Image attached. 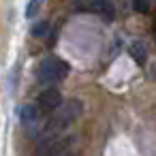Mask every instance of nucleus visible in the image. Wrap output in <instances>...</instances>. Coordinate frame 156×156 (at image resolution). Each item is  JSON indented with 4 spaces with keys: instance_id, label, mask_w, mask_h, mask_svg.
Segmentation results:
<instances>
[{
    "instance_id": "obj_5",
    "label": "nucleus",
    "mask_w": 156,
    "mask_h": 156,
    "mask_svg": "<svg viewBox=\"0 0 156 156\" xmlns=\"http://www.w3.org/2000/svg\"><path fill=\"white\" fill-rule=\"evenodd\" d=\"M88 9L90 11H96V13L105 15V17H111L113 15V5L109 2V0H92V2L88 5Z\"/></svg>"
},
{
    "instance_id": "obj_2",
    "label": "nucleus",
    "mask_w": 156,
    "mask_h": 156,
    "mask_svg": "<svg viewBox=\"0 0 156 156\" xmlns=\"http://www.w3.org/2000/svg\"><path fill=\"white\" fill-rule=\"evenodd\" d=\"M69 75V64L58 56H47L39 66V81L45 86H54L64 81Z\"/></svg>"
},
{
    "instance_id": "obj_7",
    "label": "nucleus",
    "mask_w": 156,
    "mask_h": 156,
    "mask_svg": "<svg viewBox=\"0 0 156 156\" xmlns=\"http://www.w3.org/2000/svg\"><path fill=\"white\" fill-rule=\"evenodd\" d=\"M30 34H32L34 39H45V37L49 34V22H39V24H34V26L30 28Z\"/></svg>"
},
{
    "instance_id": "obj_9",
    "label": "nucleus",
    "mask_w": 156,
    "mask_h": 156,
    "mask_svg": "<svg viewBox=\"0 0 156 156\" xmlns=\"http://www.w3.org/2000/svg\"><path fill=\"white\" fill-rule=\"evenodd\" d=\"M41 2H43V0H30V5H28V9H26V15H28V17H34L37 11L41 9Z\"/></svg>"
},
{
    "instance_id": "obj_4",
    "label": "nucleus",
    "mask_w": 156,
    "mask_h": 156,
    "mask_svg": "<svg viewBox=\"0 0 156 156\" xmlns=\"http://www.w3.org/2000/svg\"><path fill=\"white\" fill-rule=\"evenodd\" d=\"M39 105H41L43 109H58V107L62 105V96H60V92H58L56 88H49V90L41 92Z\"/></svg>"
},
{
    "instance_id": "obj_6",
    "label": "nucleus",
    "mask_w": 156,
    "mask_h": 156,
    "mask_svg": "<svg viewBox=\"0 0 156 156\" xmlns=\"http://www.w3.org/2000/svg\"><path fill=\"white\" fill-rule=\"evenodd\" d=\"M130 56L135 58V62H137V64H143V62H145V58H147L145 43H143V41H135V43H130Z\"/></svg>"
},
{
    "instance_id": "obj_3",
    "label": "nucleus",
    "mask_w": 156,
    "mask_h": 156,
    "mask_svg": "<svg viewBox=\"0 0 156 156\" xmlns=\"http://www.w3.org/2000/svg\"><path fill=\"white\" fill-rule=\"evenodd\" d=\"M17 115H20V122L24 124V128L30 133V137H34V126L39 122L37 118V109L32 105H20L17 107Z\"/></svg>"
},
{
    "instance_id": "obj_1",
    "label": "nucleus",
    "mask_w": 156,
    "mask_h": 156,
    "mask_svg": "<svg viewBox=\"0 0 156 156\" xmlns=\"http://www.w3.org/2000/svg\"><path fill=\"white\" fill-rule=\"evenodd\" d=\"M81 115V103L79 101H69L66 105H60L58 111L49 118L47 128L43 130V135H60L69 124H73L77 118Z\"/></svg>"
},
{
    "instance_id": "obj_8",
    "label": "nucleus",
    "mask_w": 156,
    "mask_h": 156,
    "mask_svg": "<svg viewBox=\"0 0 156 156\" xmlns=\"http://www.w3.org/2000/svg\"><path fill=\"white\" fill-rule=\"evenodd\" d=\"M133 9L137 13H147L150 11V0H133Z\"/></svg>"
}]
</instances>
